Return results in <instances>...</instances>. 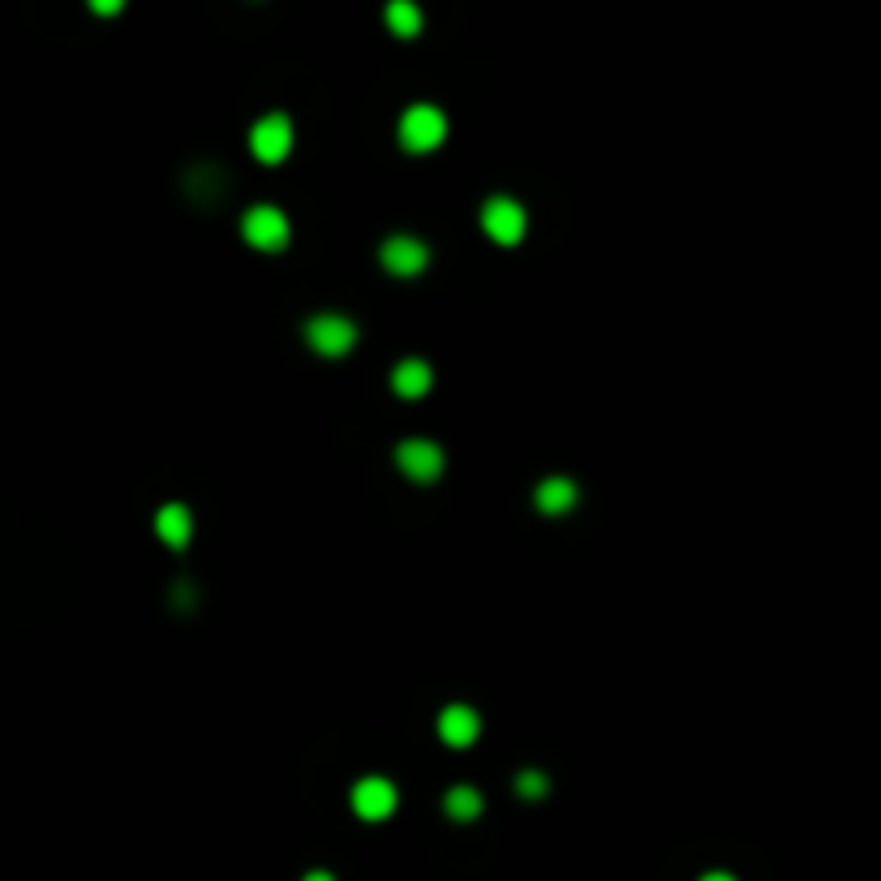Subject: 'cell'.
Segmentation results:
<instances>
[{
    "instance_id": "9a60e30c",
    "label": "cell",
    "mask_w": 881,
    "mask_h": 881,
    "mask_svg": "<svg viewBox=\"0 0 881 881\" xmlns=\"http://www.w3.org/2000/svg\"><path fill=\"white\" fill-rule=\"evenodd\" d=\"M516 791H521L525 800H538V795H547V774L525 770L521 778H516Z\"/></svg>"
},
{
    "instance_id": "8992f818",
    "label": "cell",
    "mask_w": 881,
    "mask_h": 881,
    "mask_svg": "<svg viewBox=\"0 0 881 881\" xmlns=\"http://www.w3.org/2000/svg\"><path fill=\"white\" fill-rule=\"evenodd\" d=\"M396 464H400V473L409 482H435L443 473V464H447V456H443V447L435 439H405L396 447Z\"/></svg>"
},
{
    "instance_id": "6da1fadb",
    "label": "cell",
    "mask_w": 881,
    "mask_h": 881,
    "mask_svg": "<svg viewBox=\"0 0 881 881\" xmlns=\"http://www.w3.org/2000/svg\"><path fill=\"white\" fill-rule=\"evenodd\" d=\"M443 138H447V116L435 104H413V108L400 116V146L413 151V155H426L435 151Z\"/></svg>"
},
{
    "instance_id": "7c38bea8",
    "label": "cell",
    "mask_w": 881,
    "mask_h": 881,
    "mask_svg": "<svg viewBox=\"0 0 881 881\" xmlns=\"http://www.w3.org/2000/svg\"><path fill=\"white\" fill-rule=\"evenodd\" d=\"M580 499V490H576V482L572 477H547L538 490H534V503H538V512H547V516H563V512H572V503Z\"/></svg>"
},
{
    "instance_id": "8fae6325",
    "label": "cell",
    "mask_w": 881,
    "mask_h": 881,
    "mask_svg": "<svg viewBox=\"0 0 881 881\" xmlns=\"http://www.w3.org/2000/svg\"><path fill=\"white\" fill-rule=\"evenodd\" d=\"M431 383H435V370H431L422 357H409V361H400V366L392 370V392H396V396H405V400L426 396V392H431Z\"/></svg>"
},
{
    "instance_id": "7a4b0ae2",
    "label": "cell",
    "mask_w": 881,
    "mask_h": 881,
    "mask_svg": "<svg viewBox=\"0 0 881 881\" xmlns=\"http://www.w3.org/2000/svg\"><path fill=\"white\" fill-rule=\"evenodd\" d=\"M289 216L280 212V207H271V203H263V207H250L245 216H241V237L254 245V250H263V254H276V250H284L289 245Z\"/></svg>"
},
{
    "instance_id": "5bb4252c",
    "label": "cell",
    "mask_w": 881,
    "mask_h": 881,
    "mask_svg": "<svg viewBox=\"0 0 881 881\" xmlns=\"http://www.w3.org/2000/svg\"><path fill=\"white\" fill-rule=\"evenodd\" d=\"M443 813H447L451 821H473V817L482 813V795H477L473 787H451V791L443 795Z\"/></svg>"
},
{
    "instance_id": "9c48e42d",
    "label": "cell",
    "mask_w": 881,
    "mask_h": 881,
    "mask_svg": "<svg viewBox=\"0 0 881 881\" xmlns=\"http://www.w3.org/2000/svg\"><path fill=\"white\" fill-rule=\"evenodd\" d=\"M477 736H482V718H477V710H469V705H447V710L439 714L443 744H451V749H469Z\"/></svg>"
},
{
    "instance_id": "52a82bcc",
    "label": "cell",
    "mask_w": 881,
    "mask_h": 881,
    "mask_svg": "<svg viewBox=\"0 0 881 881\" xmlns=\"http://www.w3.org/2000/svg\"><path fill=\"white\" fill-rule=\"evenodd\" d=\"M379 263H383L392 276H422V271H426V263H431V250H426L418 237L396 232V237H387V241H383Z\"/></svg>"
},
{
    "instance_id": "4fadbf2b",
    "label": "cell",
    "mask_w": 881,
    "mask_h": 881,
    "mask_svg": "<svg viewBox=\"0 0 881 881\" xmlns=\"http://www.w3.org/2000/svg\"><path fill=\"white\" fill-rule=\"evenodd\" d=\"M383 17H387L392 35H400V39H413L422 30V4L418 0H392Z\"/></svg>"
},
{
    "instance_id": "ba28073f",
    "label": "cell",
    "mask_w": 881,
    "mask_h": 881,
    "mask_svg": "<svg viewBox=\"0 0 881 881\" xmlns=\"http://www.w3.org/2000/svg\"><path fill=\"white\" fill-rule=\"evenodd\" d=\"M396 804H400V795H396V787L387 778H361L353 787V813L361 821H387L396 813Z\"/></svg>"
},
{
    "instance_id": "277c9868",
    "label": "cell",
    "mask_w": 881,
    "mask_h": 881,
    "mask_svg": "<svg viewBox=\"0 0 881 881\" xmlns=\"http://www.w3.org/2000/svg\"><path fill=\"white\" fill-rule=\"evenodd\" d=\"M306 344L319 353V357H344L353 344H357V328L353 319L344 315H315L306 323Z\"/></svg>"
},
{
    "instance_id": "2e32d148",
    "label": "cell",
    "mask_w": 881,
    "mask_h": 881,
    "mask_svg": "<svg viewBox=\"0 0 881 881\" xmlns=\"http://www.w3.org/2000/svg\"><path fill=\"white\" fill-rule=\"evenodd\" d=\"M87 4H91L100 17H112V13H120V9H125V0H87Z\"/></svg>"
},
{
    "instance_id": "3957f363",
    "label": "cell",
    "mask_w": 881,
    "mask_h": 881,
    "mask_svg": "<svg viewBox=\"0 0 881 881\" xmlns=\"http://www.w3.org/2000/svg\"><path fill=\"white\" fill-rule=\"evenodd\" d=\"M482 228H486L490 241L516 245V241L525 237V228H529V216H525V207H521L516 199L495 194V199H486V207H482Z\"/></svg>"
},
{
    "instance_id": "30bf717a",
    "label": "cell",
    "mask_w": 881,
    "mask_h": 881,
    "mask_svg": "<svg viewBox=\"0 0 881 881\" xmlns=\"http://www.w3.org/2000/svg\"><path fill=\"white\" fill-rule=\"evenodd\" d=\"M155 534H159L164 547L186 551L190 538H194V516H190V508H186V503H164L159 516H155Z\"/></svg>"
},
{
    "instance_id": "5b68a950",
    "label": "cell",
    "mask_w": 881,
    "mask_h": 881,
    "mask_svg": "<svg viewBox=\"0 0 881 881\" xmlns=\"http://www.w3.org/2000/svg\"><path fill=\"white\" fill-rule=\"evenodd\" d=\"M250 151H254V159H263V164H280V159L293 151V125H289V116H284V112L263 116V120L250 129Z\"/></svg>"
}]
</instances>
